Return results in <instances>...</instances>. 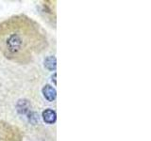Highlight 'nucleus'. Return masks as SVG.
Wrapping results in <instances>:
<instances>
[{"label": "nucleus", "mask_w": 151, "mask_h": 141, "mask_svg": "<svg viewBox=\"0 0 151 141\" xmlns=\"http://www.w3.org/2000/svg\"><path fill=\"white\" fill-rule=\"evenodd\" d=\"M45 42L39 26L27 17L16 16L0 24V52L13 61L31 60L42 50Z\"/></svg>", "instance_id": "nucleus-1"}, {"label": "nucleus", "mask_w": 151, "mask_h": 141, "mask_svg": "<svg viewBox=\"0 0 151 141\" xmlns=\"http://www.w3.org/2000/svg\"><path fill=\"white\" fill-rule=\"evenodd\" d=\"M42 94H44L46 100H48L49 102H53L57 96L56 89L53 87L49 86V85H46V86L42 88Z\"/></svg>", "instance_id": "nucleus-2"}, {"label": "nucleus", "mask_w": 151, "mask_h": 141, "mask_svg": "<svg viewBox=\"0 0 151 141\" xmlns=\"http://www.w3.org/2000/svg\"><path fill=\"white\" fill-rule=\"evenodd\" d=\"M42 119H44V120L46 123H49V124L54 123L57 120L56 112L52 109H45L42 112Z\"/></svg>", "instance_id": "nucleus-3"}, {"label": "nucleus", "mask_w": 151, "mask_h": 141, "mask_svg": "<svg viewBox=\"0 0 151 141\" xmlns=\"http://www.w3.org/2000/svg\"><path fill=\"white\" fill-rule=\"evenodd\" d=\"M45 68H47L50 70H53L56 69V58L55 56H48L47 58L45 60Z\"/></svg>", "instance_id": "nucleus-4"}, {"label": "nucleus", "mask_w": 151, "mask_h": 141, "mask_svg": "<svg viewBox=\"0 0 151 141\" xmlns=\"http://www.w3.org/2000/svg\"><path fill=\"white\" fill-rule=\"evenodd\" d=\"M9 129H11V127H9V126L8 125V126L6 127V129L4 130V132H2V133H1V132H0V141H4L5 139H7L6 135H4V133H6V132H7V131H9Z\"/></svg>", "instance_id": "nucleus-5"}]
</instances>
